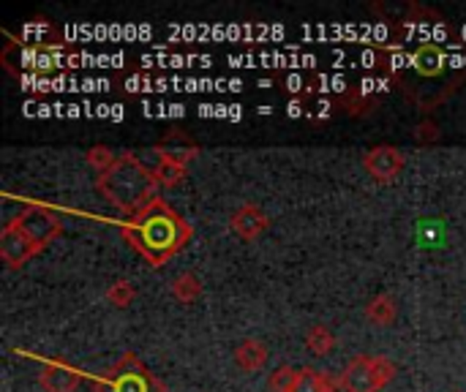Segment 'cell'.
Masks as SVG:
<instances>
[{
  "instance_id": "obj_1",
  "label": "cell",
  "mask_w": 466,
  "mask_h": 392,
  "mask_svg": "<svg viewBox=\"0 0 466 392\" xmlns=\"http://www.w3.org/2000/svg\"><path fill=\"white\" fill-rule=\"evenodd\" d=\"M399 41L380 46L388 55V76L423 112L442 104L466 76V65L453 52V30L448 19L426 5H407L396 22Z\"/></svg>"
},
{
  "instance_id": "obj_2",
  "label": "cell",
  "mask_w": 466,
  "mask_h": 392,
  "mask_svg": "<svg viewBox=\"0 0 466 392\" xmlns=\"http://www.w3.org/2000/svg\"><path fill=\"white\" fill-rule=\"evenodd\" d=\"M120 232L123 240L134 246L153 267H164L175 254H180L188 246L194 235L191 224L177 210H172L161 196H156L147 207L123 221Z\"/></svg>"
},
{
  "instance_id": "obj_3",
  "label": "cell",
  "mask_w": 466,
  "mask_h": 392,
  "mask_svg": "<svg viewBox=\"0 0 466 392\" xmlns=\"http://www.w3.org/2000/svg\"><path fill=\"white\" fill-rule=\"evenodd\" d=\"M63 232L60 218L44 205H27L0 229V259L8 270L22 267Z\"/></svg>"
},
{
  "instance_id": "obj_4",
  "label": "cell",
  "mask_w": 466,
  "mask_h": 392,
  "mask_svg": "<svg viewBox=\"0 0 466 392\" xmlns=\"http://www.w3.org/2000/svg\"><path fill=\"white\" fill-rule=\"evenodd\" d=\"M98 194L123 216H137L158 194V180L153 169L134 153H120L117 161L96 177Z\"/></svg>"
},
{
  "instance_id": "obj_5",
  "label": "cell",
  "mask_w": 466,
  "mask_h": 392,
  "mask_svg": "<svg viewBox=\"0 0 466 392\" xmlns=\"http://www.w3.org/2000/svg\"><path fill=\"white\" fill-rule=\"evenodd\" d=\"M93 392H167V385L134 352H126L112 368L93 377Z\"/></svg>"
},
{
  "instance_id": "obj_6",
  "label": "cell",
  "mask_w": 466,
  "mask_h": 392,
  "mask_svg": "<svg viewBox=\"0 0 466 392\" xmlns=\"http://www.w3.org/2000/svg\"><path fill=\"white\" fill-rule=\"evenodd\" d=\"M5 49L19 52V65L30 68V71H52L60 68V63L68 60V46L66 44H46V41H22V46H16V41H11Z\"/></svg>"
},
{
  "instance_id": "obj_7",
  "label": "cell",
  "mask_w": 466,
  "mask_h": 392,
  "mask_svg": "<svg viewBox=\"0 0 466 392\" xmlns=\"http://www.w3.org/2000/svg\"><path fill=\"white\" fill-rule=\"evenodd\" d=\"M363 169L377 183H393L404 172V153L393 145H377L363 156Z\"/></svg>"
},
{
  "instance_id": "obj_8",
  "label": "cell",
  "mask_w": 466,
  "mask_h": 392,
  "mask_svg": "<svg viewBox=\"0 0 466 392\" xmlns=\"http://www.w3.org/2000/svg\"><path fill=\"white\" fill-rule=\"evenodd\" d=\"M339 382H341V390L344 392H380L385 387L382 379L377 377L374 357H369V355L352 357L350 366L341 371Z\"/></svg>"
},
{
  "instance_id": "obj_9",
  "label": "cell",
  "mask_w": 466,
  "mask_h": 392,
  "mask_svg": "<svg viewBox=\"0 0 466 392\" xmlns=\"http://www.w3.org/2000/svg\"><path fill=\"white\" fill-rule=\"evenodd\" d=\"M79 382L82 374L63 360H46L38 371V385L44 392H74Z\"/></svg>"
},
{
  "instance_id": "obj_10",
  "label": "cell",
  "mask_w": 466,
  "mask_h": 392,
  "mask_svg": "<svg viewBox=\"0 0 466 392\" xmlns=\"http://www.w3.org/2000/svg\"><path fill=\"white\" fill-rule=\"evenodd\" d=\"M270 218L262 207L257 205H243L229 216V229L240 237V240H257L262 232H268Z\"/></svg>"
},
{
  "instance_id": "obj_11",
  "label": "cell",
  "mask_w": 466,
  "mask_h": 392,
  "mask_svg": "<svg viewBox=\"0 0 466 392\" xmlns=\"http://www.w3.org/2000/svg\"><path fill=\"white\" fill-rule=\"evenodd\" d=\"M156 153L167 161H177V164H188L199 156V145L186 134V131H167L158 145Z\"/></svg>"
},
{
  "instance_id": "obj_12",
  "label": "cell",
  "mask_w": 466,
  "mask_h": 392,
  "mask_svg": "<svg viewBox=\"0 0 466 392\" xmlns=\"http://www.w3.org/2000/svg\"><path fill=\"white\" fill-rule=\"evenodd\" d=\"M235 363L240 371L246 374H257L265 363H268V347L257 338H243L235 347Z\"/></svg>"
},
{
  "instance_id": "obj_13",
  "label": "cell",
  "mask_w": 466,
  "mask_h": 392,
  "mask_svg": "<svg viewBox=\"0 0 466 392\" xmlns=\"http://www.w3.org/2000/svg\"><path fill=\"white\" fill-rule=\"evenodd\" d=\"M396 317H399V303H396V297L388 295V292L377 295V297L369 300V306H366V319H369L371 325H377V327L393 325Z\"/></svg>"
},
{
  "instance_id": "obj_14",
  "label": "cell",
  "mask_w": 466,
  "mask_h": 392,
  "mask_svg": "<svg viewBox=\"0 0 466 392\" xmlns=\"http://www.w3.org/2000/svg\"><path fill=\"white\" fill-rule=\"evenodd\" d=\"M341 382L339 377H330L328 371H317V368H303L295 392H339Z\"/></svg>"
},
{
  "instance_id": "obj_15",
  "label": "cell",
  "mask_w": 466,
  "mask_h": 392,
  "mask_svg": "<svg viewBox=\"0 0 466 392\" xmlns=\"http://www.w3.org/2000/svg\"><path fill=\"white\" fill-rule=\"evenodd\" d=\"M169 292H172V297H175L177 303L191 306V303H197V300L202 297V281H199L194 273H180V276L172 278Z\"/></svg>"
},
{
  "instance_id": "obj_16",
  "label": "cell",
  "mask_w": 466,
  "mask_h": 392,
  "mask_svg": "<svg viewBox=\"0 0 466 392\" xmlns=\"http://www.w3.org/2000/svg\"><path fill=\"white\" fill-rule=\"evenodd\" d=\"M333 104H336L339 109H344L347 115H366V112H374V109H377L380 98H369V95H363L358 87H352V90H344Z\"/></svg>"
},
{
  "instance_id": "obj_17",
  "label": "cell",
  "mask_w": 466,
  "mask_h": 392,
  "mask_svg": "<svg viewBox=\"0 0 466 392\" xmlns=\"http://www.w3.org/2000/svg\"><path fill=\"white\" fill-rule=\"evenodd\" d=\"M306 347H309L311 355L325 357V355H330V352L336 349V336H333L325 325H314V327L309 330V336H306Z\"/></svg>"
},
{
  "instance_id": "obj_18",
  "label": "cell",
  "mask_w": 466,
  "mask_h": 392,
  "mask_svg": "<svg viewBox=\"0 0 466 392\" xmlns=\"http://www.w3.org/2000/svg\"><path fill=\"white\" fill-rule=\"evenodd\" d=\"M153 175H156L158 186L175 188V186H180V183L186 180L188 169H186V164H177V161H167V158H161V161H158V166H153Z\"/></svg>"
},
{
  "instance_id": "obj_19",
  "label": "cell",
  "mask_w": 466,
  "mask_h": 392,
  "mask_svg": "<svg viewBox=\"0 0 466 392\" xmlns=\"http://www.w3.org/2000/svg\"><path fill=\"white\" fill-rule=\"evenodd\" d=\"M298 379H300V371L292 368V366H281L270 374L268 379V390L270 392H295L298 387Z\"/></svg>"
},
{
  "instance_id": "obj_20",
  "label": "cell",
  "mask_w": 466,
  "mask_h": 392,
  "mask_svg": "<svg viewBox=\"0 0 466 392\" xmlns=\"http://www.w3.org/2000/svg\"><path fill=\"white\" fill-rule=\"evenodd\" d=\"M134 297H137V289H134L131 281H126V278H117V281L109 284V289H106V300H109V306H115V308H128V306L134 303Z\"/></svg>"
},
{
  "instance_id": "obj_21",
  "label": "cell",
  "mask_w": 466,
  "mask_h": 392,
  "mask_svg": "<svg viewBox=\"0 0 466 392\" xmlns=\"http://www.w3.org/2000/svg\"><path fill=\"white\" fill-rule=\"evenodd\" d=\"M85 161L101 175V172H106V169L117 161V156H115L106 145H96V147H90V150L85 153Z\"/></svg>"
},
{
  "instance_id": "obj_22",
  "label": "cell",
  "mask_w": 466,
  "mask_h": 392,
  "mask_svg": "<svg viewBox=\"0 0 466 392\" xmlns=\"http://www.w3.org/2000/svg\"><path fill=\"white\" fill-rule=\"evenodd\" d=\"M412 136H415V142H420V145H434V142H440V126L431 120V117H426V120H420L418 126H415V131H412Z\"/></svg>"
},
{
  "instance_id": "obj_23",
  "label": "cell",
  "mask_w": 466,
  "mask_h": 392,
  "mask_svg": "<svg viewBox=\"0 0 466 392\" xmlns=\"http://www.w3.org/2000/svg\"><path fill=\"white\" fill-rule=\"evenodd\" d=\"M374 368H377V377L382 379V385L393 382V377H396V363H393L390 357H385V355H374Z\"/></svg>"
},
{
  "instance_id": "obj_24",
  "label": "cell",
  "mask_w": 466,
  "mask_h": 392,
  "mask_svg": "<svg viewBox=\"0 0 466 392\" xmlns=\"http://www.w3.org/2000/svg\"><path fill=\"white\" fill-rule=\"evenodd\" d=\"M303 109H306V98H292L289 106H287V115H289V117H300Z\"/></svg>"
}]
</instances>
